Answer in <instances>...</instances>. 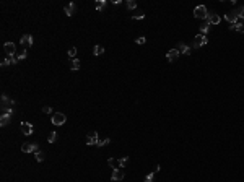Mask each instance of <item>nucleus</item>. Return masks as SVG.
<instances>
[{
    "label": "nucleus",
    "mask_w": 244,
    "mask_h": 182,
    "mask_svg": "<svg viewBox=\"0 0 244 182\" xmlns=\"http://www.w3.org/2000/svg\"><path fill=\"white\" fill-rule=\"evenodd\" d=\"M207 15H208V10H207L205 5L195 7V10H194V16L195 18H199V20H207Z\"/></svg>",
    "instance_id": "f257e3e1"
},
{
    "label": "nucleus",
    "mask_w": 244,
    "mask_h": 182,
    "mask_svg": "<svg viewBox=\"0 0 244 182\" xmlns=\"http://www.w3.org/2000/svg\"><path fill=\"white\" fill-rule=\"evenodd\" d=\"M67 120L65 114H62V112H56V114H52V117H51V122L54 124V125H63Z\"/></svg>",
    "instance_id": "f03ea898"
},
{
    "label": "nucleus",
    "mask_w": 244,
    "mask_h": 182,
    "mask_svg": "<svg viewBox=\"0 0 244 182\" xmlns=\"http://www.w3.org/2000/svg\"><path fill=\"white\" fill-rule=\"evenodd\" d=\"M207 42H208L207 36H203V34H200V33H199V34H197V36L194 38V44H192V45H194V49H199V47L205 45Z\"/></svg>",
    "instance_id": "7ed1b4c3"
},
{
    "label": "nucleus",
    "mask_w": 244,
    "mask_h": 182,
    "mask_svg": "<svg viewBox=\"0 0 244 182\" xmlns=\"http://www.w3.org/2000/svg\"><path fill=\"white\" fill-rule=\"evenodd\" d=\"M4 50H5V54H7L8 57L16 55V45H15L13 42H5L4 44Z\"/></svg>",
    "instance_id": "20e7f679"
},
{
    "label": "nucleus",
    "mask_w": 244,
    "mask_h": 182,
    "mask_svg": "<svg viewBox=\"0 0 244 182\" xmlns=\"http://www.w3.org/2000/svg\"><path fill=\"white\" fill-rule=\"evenodd\" d=\"M21 151L23 153H36V151H39V146L38 143H23Z\"/></svg>",
    "instance_id": "39448f33"
},
{
    "label": "nucleus",
    "mask_w": 244,
    "mask_h": 182,
    "mask_svg": "<svg viewBox=\"0 0 244 182\" xmlns=\"http://www.w3.org/2000/svg\"><path fill=\"white\" fill-rule=\"evenodd\" d=\"M210 25H220V21H221V18L218 16V15L215 13V11H208V15H207V20Z\"/></svg>",
    "instance_id": "423d86ee"
},
{
    "label": "nucleus",
    "mask_w": 244,
    "mask_h": 182,
    "mask_svg": "<svg viewBox=\"0 0 244 182\" xmlns=\"http://www.w3.org/2000/svg\"><path fill=\"white\" fill-rule=\"evenodd\" d=\"M124 179V171H122L121 168H116L114 171H112V176H111V181L112 182H119Z\"/></svg>",
    "instance_id": "0eeeda50"
},
{
    "label": "nucleus",
    "mask_w": 244,
    "mask_h": 182,
    "mask_svg": "<svg viewBox=\"0 0 244 182\" xmlns=\"http://www.w3.org/2000/svg\"><path fill=\"white\" fill-rule=\"evenodd\" d=\"M176 49H178L181 54H184V55H190L192 54V47L190 45H187V44H184V42H179Z\"/></svg>",
    "instance_id": "6e6552de"
},
{
    "label": "nucleus",
    "mask_w": 244,
    "mask_h": 182,
    "mask_svg": "<svg viewBox=\"0 0 244 182\" xmlns=\"http://www.w3.org/2000/svg\"><path fill=\"white\" fill-rule=\"evenodd\" d=\"M179 54H181V52H179V50L176 49V47H174V49H171V50H168V52H166V59H168V62H174V60L179 57Z\"/></svg>",
    "instance_id": "1a4fd4ad"
},
{
    "label": "nucleus",
    "mask_w": 244,
    "mask_h": 182,
    "mask_svg": "<svg viewBox=\"0 0 244 182\" xmlns=\"http://www.w3.org/2000/svg\"><path fill=\"white\" fill-rule=\"evenodd\" d=\"M20 44L21 45H26V47H31L33 45V36L31 34H23L20 39Z\"/></svg>",
    "instance_id": "9d476101"
},
{
    "label": "nucleus",
    "mask_w": 244,
    "mask_h": 182,
    "mask_svg": "<svg viewBox=\"0 0 244 182\" xmlns=\"http://www.w3.org/2000/svg\"><path fill=\"white\" fill-rule=\"evenodd\" d=\"M98 141H99V138H98V132H91L90 135L86 136V145L90 146V145H98Z\"/></svg>",
    "instance_id": "9b49d317"
},
{
    "label": "nucleus",
    "mask_w": 244,
    "mask_h": 182,
    "mask_svg": "<svg viewBox=\"0 0 244 182\" xmlns=\"http://www.w3.org/2000/svg\"><path fill=\"white\" fill-rule=\"evenodd\" d=\"M63 11H65L67 16H72V15L77 11V5L73 4V2H72V4H67L65 7H63Z\"/></svg>",
    "instance_id": "f8f14e48"
},
{
    "label": "nucleus",
    "mask_w": 244,
    "mask_h": 182,
    "mask_svg": "<svg viewBox=\"0 0 244 182\" xmlns=\"http://www.w3.org/2000/svg\"><path fill=\"white\" fill-rule=\"evenodd\" d=\"M238 18H239V16H238V15H236V11H228V13L226 15H225V20H226V21H230V25H233V23H238Z\"/></svg>",
    "instance_id": "ddd939ff"
},
{
    "label": "nucleus",
    "mask_w": 244,
    "mask_h": 182,
    "mask_svg": "<svg viewBox=\"0 0 244 182\" xmlns=\"http://www.w3.org/2000/svg\"><path fill=\"white\" fill-rule=\"evenodd\" d=\"M21 132H23V135H31L33 133V125L29 122H21Z\"/></svg>",
    "instance_id": "4468645a"
},
{
    "label": "nucleus",
    "mask_w": 244,
    "mask_h": 182,
    "mask_svg": "<svg viewBox=\"0 0 244 182\" xmlns=\"http://www.w3.org/2000/svg\"><path fill=\"white\" fill-rule=\"evenodd\" d=\"M230 29H231V31H238V33H244V23H243V21L233 23V25H230Z\"/></svg>",
    "instance_id": "2eb2a0df"
},
{
    "label": "nucleus",
    "mask_w": 244,
    "mask_h": 182,
    "mask_svg": "<svg viewBox=\"0 0 244 182\" xmlns=\"http://www.w3.org/2000/svg\"><path fill=\"white\" fill-rule=\"evenodd\" d=\"M10 122H11V116H10V114H2V117H0V125L7 127Z\"/></svg>",
    "instance_id": "dca6fc26"
},
{
    "label": "nucleus",
    "mask_w": 244,
    "mask_h": 182,
    "mask_svg": "<svg viewBox=\"0 0 244 182\" xmlns=\"http://www.w3.org/2000/svg\"><path fill=\"white\" fill-rule=\"evenodd\" d=\"M16 62H18V59L16 57H8V59H5L4 62H2V67H8V65H16Z\"/></svg>",
    "instance_id": "f3484780"
},
{
    "label": "nucleus",
    "mask_w": 244,
    "mask_h": 182,
    "mask_svg": "<svg viewBox=\"0 0 244 182\" xmlns=\"http://www.w3.org/2000/svg\"><path fill=\"white\" fill-rule=\"evenodd\" d=\"M80 67H81V62L78 59H72V62H70V68H72L73 72L75 70H80Z\"/></svg>",
    "instance_id": "a211bd4d"
},
{
    "label": "nucleus",
    "mask_w": 244,
    "mask_h": 182,
    "mask_svg": "<svg viewBox=\"0 0 244 182\" xmlns=\"http://www.w3.org/2000/svg\"><path fill=\"white\" fill-rule=\"evenodd\" d=\"M210 31V23L208 21H205L203 25H200V34H203V36H207V33Z\"/></svg>",
    "instance_id": "6ab92c4d"
},
{
    "label": "nucleus",
    "mask_w": 244,
    "mask_h": 182,
    "mask_svg": "<svg viewBox=\"0 0 244 182\" xmlns=\"http://www.w3.org/2000/svg\"><path fill=\"white\" fill-rule=\"evenodd\" d=\"M34 158H36V161H38V163H42V161L46 159L44 151H41V150H39V151H36V153H34Z\"/></svg>",
    "instance_id": "aec40b11"
},
{
    "label": "nucleus",
    "mask_w": 244,
    "mask_h": 182,
    "mask_svg": "<svg viewBox=\"0 0 244 182\" xmlns=\"http://www.w3.org/2000/svg\"><path fill=\"white\" fill-rule=\"evenodd\" d=\"M127 163H129V158H126V156H124V158H119V159H117V166H119L121 169L126 168Z\"/></svg>",
    "instance_id": "412c9836"
},
{
    "label": "nucleus",
    "mask_w": 244,
    "mask_h": 182,
    "mask_svg": "<svg viewBox=\"0 0 244 182\" xmlns=\"http://www.w3.org/2000/svg\"><path fill=\"white\" fill-rule=\"evenodd\" d=\"M93 54L94 55H103V54H104V47H103V45H94Z\"/></svg>",
    "instance_id": "4be33fe9"
},
{
    "label": "nucleus",
    "mask_w": 244,
    "mask_h": 182,
    "mask_svg": "<svg viewBox=\"0 0 244 182\" xmlns=\"http://www.w3.org/2000/svg\"><path fill=\"white\" fill-rule=\"evenodd\" d=\"M94 7H96V10H98V11L104 10V7H106V0H98L96 4H94Z\"/></svg>",
    "instance_id": "5701e85b"
},
{
    "label": "nucleus",
    "mask_w": 244,
    "mask_h": 182,
    "mask_svg": "<svg viewBox=\"0 0 244 182\" xmlns=\"http://www.w3.org/2000/svg\"><path fill=\"white\" fill-rule=\"evenodd\" d=\"M26 55H28V50H24V49H23L21 52H18L15 57H16L18 60H24V59H26Z\"/></svg>",
    "instance_id": "b1692460"
},
{
    "label": "nucleus",
    "mask_w": 244,
    "mask_h": 182,
    "mask_svg": "<svg viewBox=\"0 0 244 182\" xmlns=\"http://www.w3.org/2000/svg\"><path fill=\"white\" fill-rule=\"evenodd\" d=\"M109 143H111V138H103V140H99V141H98V145H96V146H99V148H101V146H106V145H109Z\"/></svg>",
    "instance_id": "393cba45"
},
{
    "label": "nucleus",
    "mask_w": 244,
    "mask_h": 182,
    "mask_svg": "<svg viewBox=\"0 0 244 182\" xmlns=\"http://www.w3.org/2000/svg\"><path fill=\"white\" fill-rule=\"evenodd\" d=\"M77 52H78L77 47H70V49H68V57H70V59H77V57H75V55H77Z\"/></svg>",
    "instance_id": "a878e982"
},
{
    "label": "nucleus",
    "mask_w": 244,
    "mask_h": 182,
    "mask_svg": "<svg viewBox=\"0 0 244 182\" xmlns=\"http://www.w3.org/2000/svg\"><path fill=\"white\" fill-rule=\"evenodd\" d=\"M56 138H57V133L52 130V132L49 133V136H47V141H49V143H54V141H56Z\"/></svg>",
    "instance_id": "bb28decb"
},
{
    "label": "nucleus",
    "mask_w": 244,
    "mask_h": 182,
    "mask_svg": "<svg viewBox=\"0 0 244 182\" xmlns=\"http://www.w3.org/2000/svg\"><path fill=\"white\" fill-rule=\"evenodd\" d=\"M234 11H236V15H238L239 18H244V5H243V7H238Z\"/></svg>",
    "instance_id": "cd10ccee"
},
{
    "label": "nucleus",
    "mask_w": 244,
    "mask_h": 182,
    "mask_svg": "<svg viewBox=\"0 0 244 182\" xmlns=\"http://www.w3.org/2000/svg\"><path fill=\"white\" fill-rule=\"evenodd\" d=\"M127 8H129V10H135L137 4L133 2V0H127Z\"/></svg>",
    "instance_id": "c85d7f7f"
},
{
    "label": "nucleus",
    "mask_w": 244,
    "mask_h": 182,
    "mask_svg": "<svg viewBox=\"0 0 244 182\" xmlns=\"http://www.w3.org/2000/svg\"><path fill=\"white\" fill-rule=\"evenodd\" d=\"M108 164L111 166V168L116 169V166H117V159H114V158H109V159H108Z\"/></svg>",
    "instance_id": "c756f323"
},
{
    "label": "nucleus",
    "mask_w": 244,
    "mask_h": 182,
    "mask_svg": "<svg viewBox=\"0 0 244 182\" xmlns=\"http://www.w3.org/2000/svg\"><path fill=\"white\" fill-rule=\"evenodd\" d=\"M145 182H155V174L153 172H150V174L145 177Z\"/></svg>",
    "instance_id": "7c9ffc66"
},
{
    "label": "nucleus",
    "mask_w": 244,
    "mask_h": 182,
    "mask_svg": "<svg viewBox=\"0 0 244 182\" xmlns=\"http://www.w3.org/2000/svg\"><path fill=\"white\" fill-rule=\"evenodd\" d=\"M42 112H44V114H52V107H51V106H44V107H42Z\"/></svg>",
    "instance_id": "2f4dec72"
},
{
    "label": "nucleus",
    "mask_w": 244,
    "mask_h": 182,
    "mask_svg": "<svg viewBox=\"0 0 244 182\" xmlns=\"http://www.w3.org/2000/svg\"><path fill=\"white\" fill-rule=\"evenodd\" d=\"M135 42H137V44H145L146 39L143 38V36H140V38H137V39H135Z\"/></svg>",
    "instance_id": "473e14b6"
},
{
    "label": "nucleus",
    "mask_w": 244,
    "mask_h": 182,
    "mask_svg": "<svg viewBox=\"0 0 244 182\" xmlns=\"http://www.w3.org/2000/svg\"><path fill=\"white\" fill-rule=\"evenodd\" d=\"M145 18V13H140V15H133L132 20H143Z\"/></svg>",
    "instance_id": "72a5a7b5"
},
{
    "label": "nucleus",
    "mask_w": 244,
    "mask_h": 182,
    "mask_svg": "<svg viewBox=\"0 0 244 182\" xmlns=\"http://www.w3.org/2000/svg\"><path fill=\"white\" fill-rule=\"evenodd\" d=\"M243 23H244V18H243Z\"/></svg>",
    "instance_id": "f704fd0d"
}]
</instances>
